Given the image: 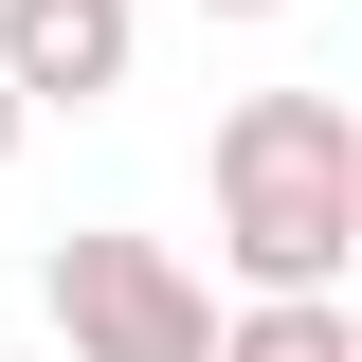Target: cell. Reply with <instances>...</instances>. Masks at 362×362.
I'll list each match as a JSON object with an SVG mask.
<instances>
[{"mask_svg": "<svg viewBox=\"0 0 362 362\" xmlns=\"http://www.w3.org/2000/svg\"><path fill=\"white\" fill-rule=\"evenodd\" d=\"M218 254L254 272V308H308L362 254V109L344 90H235L218 109Z\"/></svg>", "mask_w": 362, "mask_h": 362, "instance_id": "obj_1", "label": "cell"}, {"mask_svg": "<svg viewBox=\"0 0 362 362\" xmlns=\"http://www.w3.org/2000/svg\"><path fill=\"white\" fill-rule=\"evenodd\" d=\"M54 344L73 362H218V290L181 254H145V235H54Z\"/></svg>", "mask_w": 362, "mask_h": 362, "instance_id": "obj_2", "label": "cell"}, {"mask_svg": "<svg viewBox=\"0 0 362 362\" xmlns=\"http://www.w3.org/2000/svg\"><path fill=\"white\" fill-rule=\"evenodd\" d=\"M127 54H145L127 0H0V90H18V109H109Z\"/></svg>", "mask_w": 362, "mask_h": 362, "instance_id": "obj_3", "label": "cell"}, {"mask_svg": "<svg viewBox=\"0 0 362 362\" xmlns=\"http://www.w3.org/2000/svg\"><path fill=\"white\" fill-rule=\"evenodd\" d=\"M218 362H362V326H344V290H308V308H254Z\"/></svg>", "mask_w": 362, "mask_h": 362, "instance_id": "obj_4", "label": "cell"}, {"mask_svg": "<svg viewBox=\"0 0 362 362\" xmlns=\"http://www.w3.org/2000/svg\"><path fill=\"white\" fill-rule=\"evenodd\" d=\"M18 127H37V109H18V90H0V163H18Z\"/></svg>", "mask_w": 362, "mask_h": 362, "instance_id": "obj_5", "label": "cell"}, {"mask_svg": "<svg viewBox=\"0 0 362 362\" xmlns=\"http://www.w3.org/2000/svg\"><path fill=\"white\" fill-rule=\"evenodd\" d=\"M199 18H290V0H199Z\"/></svg>", "mask_w": 362, "mask_h": 362, "instance_id": "obj_6", "label": "cell"}]
</instances>
